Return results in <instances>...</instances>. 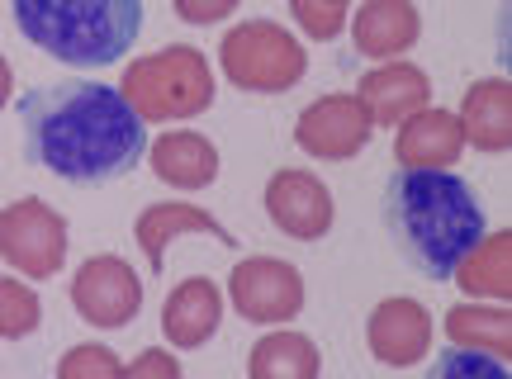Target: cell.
Here are the masks:
<instances>
[{
  "label": "cell",
  "instance_id": "cell-1",
  "mask_svg": "<svg viewBox=\"0 0 512 379\" xmlns=\"http://www.w3.org/2000/svg\"><path fill=\"white\" fill-rule=\"evenodd\" d=\"M19 124L29 162L72 185L128 176L147 152V119L105 81L34 86L19 100Z\"/></svg>",
  "mask_w": 512,
  "mask_h": 379
},
{
  "label": "cell",
  "instance_id": "cell-2",
  "mask_svg": "<svg viewBox=\"0 0 512 379\" xmlns=\"http://www.w3.org/2000/svg\"><path fill=\"white\" fill-rule=\"evenodd\" d=\"M384 218L399 252L427 280H451L460 256L489 233L475 190L451 176V166H399L384 185Z\"/></svg>",
  "mask_w": 512,
  "mask_h": 379
},
{
  "label": "cell",
  "instance_id": "cell-3",
  "mask_svg": "<svg viewBox=\"0 0 512 379\" xmlns=\"http://www.w3.org/2000/svg\"><path fill=\"white\" fill-rule=\"evenodd\" d=\"M19 34L67 67H110L138 43L143 0H10Z\"/></svg>",
  "mask_w": 512,
  "mask_h": 379
},
{
  "label": "cell",
  "instance_id": "cell-4",
  "mask_svg": "<svg viewBox=\"0 0 512 379\" xmlns=\"http://www.w3.org/2000/svg\"><path fill=\"white\" fill-rule=\"evenodd\" d=\"M124 100L143 119H190L214 105V72L209 57L190 43H171L162 53H147L124 67Z\"/></svg>",
  "mask_w": 512,
  "mask_h": 379
},
{
  "label": "cell",
  "instance_id": "cell-5",
  "mask_svg": "<svg viewBox=\"0 0 512 379\" xmlns=\"http://www.w3.org/2000/svg\"><path fill=\"white\" fill-rule=\"evenodd\" d=\"M223 76L247 95H285L309 72L304 43L275 19H242L219 38Z\"/></svg>",
  "mask_w": 512,
  "mask_h": 379
},
{
  "label": "cell",
  "instance_id": "cell-6",
  "mask_svg": "<svg viewBox=\"0 0 512 379\" xmlns=\"http://www.w3.org/2000/svg\"><path fill=\"white\" fill-rule=\"evenodd\" d=\"M67 218L43 199H15L0 209V261L15 266L24 280H53L67 266Z\"/></svg>",
  "mask_w": 512,
  "mask_h": 379
},
{
  "label": "cell",
  "instance_id": "cell-7",
  "mask_svg": "<svg viewBox=\"0 0 512 379\" xmlns=\"http://www.w3.org/2000/svg\"><path fill=\"white\" fill-rule=\"evenodd\" d=\"M228 299L247 323L280 327L304 313V275L294 261H280V256H247L233 266Z\"/></svg>",
  "mask_w": 512,
  "mask_h": 379
},
{
  "label": "cell",
  "instance_id": "cell-8",
  "mask_svg": "<svg viewBox=\"0 0 512 379\" xmlns=\"http://www.w3.org/2000/svg\"><path fill=\"white\" fill-rule=\"evenodd\" d=\"M72 308L86 327H100V332H114V327H128L143 308V280L128 266L124 256H86L81 271L72 275Z\"/></svg>",
  "mask_w": 512,
  "mask_h": 379
},
{
  "label": "cell",
  "instance_id": "cell-9",
  "mask_svg": "<svg viewBox=\"0 0 512 379\" xmlns=\"http://www.w3.org/2000/svg\"><path fill=\"white\" fill-rule=\"evenodd\" d=\"M370 133H375V119L361 105V95L351 91L318 95L294 119V143L304 147L309 157H318V162H347L356 152H366Z\"/></svg>",
  "mask_w": 512,
  "mask_h": 379
},
{
  "label": "cell",
  "instance_id": "cell-10",
  "mask_svg": "<svg viewBox=\"0 0 512 379\" xmlns=\"http://www.w3.org/2000/svg\"><path fill=\"white\" fill-rule=\"evenodd\" d=\"M266 214L285 237L294 242H323L332 233V218H337V204H332V190L313 171L304 166H280L271 181H266Z\"/></svg>",
  "mask_w": 512,
  "mask_h": 379
},
{
  "label": "cell",
  "instance_id": "cell-11",
  "mask_svg": "<svg viewBox=\"0 0 512 379\" xmlns=\"http://www.w3.org/2000/svg\"><path fill=\"white\" fill-rule=\"evenodd\" d=\"M366 342L370 356L389 370H408V365L427 361L432 351V313L418 304V299H380L375 313L366 318Z\"/></svg>",
  "mask_w": 512,
  "mask_h": 379
},
{
  "label": "cell",
  "instance_id": "cell-12",
  "mask_svg": "<svg viewBox=\"0 0 512 379\" xmlns=\"http://www.w3.org/2000/svg\"><path fill=\"white\" fill-rule=\"evenodd\" d=\"M422 15L413 0H366L351 19V43L370 62H399L418 48Z\"/></svg>",
  "mask_w": 512,
  "mask_h": 379
},
{
  "label": "cell",
  "instance_id": "cell-13",
  "mask_svg": "<svg viewBox=\"0 0 512 379\" xmlns=\"http://www.w3.org/2000/svg\"><path fill=\"white\" fill-rule=\"evenodd\" d=\"M185 233H209L214 242H223V247H238V237L228 233L219 218L209 214V209H200V204H185V199L147 204L143 214H138V223H133V237H138L147 266H152L157 275H162V266H166V247Z\"/></svg>",
  "mask_w": 512,
  "mask_h": 379
},
{
  "label": "cell",
  "instance_id": "cell-14",
  "mask_svg": "<svg viewBox=\"0 0 512 379\" xmlns=\"http://www.w3.org/2000/svg\"><path fill=\"white\" fill-rule=\"evenodd\" d=\"M361 105L370 109L375 128H389V124H403L408 114H418L422 105H432V76L413 67V62H380L361 76Z\"/></svg>",
  "mask_w": 512,
  "mask_h": 379
},
{
  "label": "cell",
  "instance_id": "cell-15",
  "mask_svg": "<svg viewBox=\"0 0 512 379\" xmlns=\"http://www.w3.org/2000/svg\"><path fill=\"white\" fill-rule=\"evenodd\" d=\"M223 323V289L209 275H190L166 294L162 308V332L171 346L181 351H200Z\"/></svg>",
  "mask_w": 512,
  "mask_h": 379
},
{
  "label": "cell",
  "instance_id": "cell-16",
  "mask_svg": "<svg viewBox=\"0 0 512 379\" xmlns=\"http://www.w3.org/2000/svg\"><path fill=\"white\" fill-rule=\"evenodd\" d=\"M456 124H460V138L475 147V152H489V157L508 152L512 147V81L508 76L475 81L456 109Z\"/></svg>",
  "mask_w": 512,
  "mask_h": 379
},
{
  "label": "cell",
  "instance_id": "cell-17",
  "mask_svg": "<svg viewBox=\"0 0 512 379\" xmlns=\"http://www.w3.org/2000/svg\"><path fill=\"white\" fill-rule=\"evenodd\" d=\"M147 162L157 171V181L176 185V190H204V185L219 181V147L204 133H190V128L162 133L147 147Z\"/></svg>",
  "mask_w": 512,
  "mask_h": 379
},
{
  "label": "cell",
  "instance_id": "cell-18",
  "mask_svg": "<svg viewBox=\"0 0 512 379\" xmlns=\"http://www.w3.org/2000/svg\"><path fill=\"white\" fill-rule=\"evenodd\" d=\"M460 152H465V138H460L456 109L422 105L418 114L403 119L399 138H394L399 166H451L460 162Z\"/></svg>",
  "mask_w": 512,
  "mask_h": 379
},
{
  "label": "cell",
  "instance_id": "cell-19",
  "mask_svg": "<svg viewBox=\"0 0 512 379\" xmlns=\"http://www.w3.org/2000/svg\"><path fill=\"white\" fill-rule=\"evenodd\" d=\"M470 299H503L508 304L512 294V233H484L470 247V252L460 256L456 275H451Z\"/></svg>",
  "mask_w": 512,
  "mask_h": 379
},
{
  "label": "cell",
  "instance_id": "cell-20",
  "mask_svg": "<svg viewBox=\"0 0 512 379\" xmlns=\"http://www.w3.org/2000/svg\"><path fill=\"white\" fill-rule=\"evenodd\" d=\"M323 356L304 332H266L247 356V375L252 379H318Z\"/></svg>",
  "mask_w": 512,
  "mask_h": 379
},
{
  "label": "cell",
  "instance_id": "cell-21",
  "mask_svg": "<svg viewBox=\"0 0 512 379\" xmlns=\"http://www.w3.org/2000/svg\"><path fill=\"white\" fill-rule=\"evenodd\" d=\"M446 337L451 346H479L498 361L512 356V318L508 304H456L446 313Z\"/></svg>",
  "mask_w": 512,
  "mask_h": 379
},
{
  "label": "cell",
  "instance_id": "cell-22",
  "mask_svg": "<svg viewBox=\"0 0 512 379\" xmlns=\"http://www.w3.org/2000/svg\"><path fill=\"white\" fill-rule=\"evenodd\" d=\"M43 323V304L38 294L15 275H0V337H29Z\"/></svg>",
  "mask_w": 512,
  "mask_h": 379
},
{
  "label": "cell",
  "instance_id": "cell-23",
  "mask_svg": "<svg viewBox=\"0 0 512 379\" xmlns=\"http://www.w3.org/2000/svg\"><path fill=\"white\" fill-rule=\"evenodd\" d=\"M290 15L313 43H328L347 24V5L342 0H290Z\"/></svg>",
  "mask_w": 512,
  "mask_h": 379
},
{
  "label": "cell",
  "instance_id": "cell-24",
  "mask_svg": "<svg viewBox=\"0 0 512 379\" xmlns=\"http://www.w3.org/2000/svg\"><path fill=\"white\" fill-rule=\"evenodd\" d=\"M57 375L62 379H119L124 375V361L114 356L110 346H76V351H67L62 361H57Z\"/></svg>",
  "mask_w": 512,
  "mask_h": 379
},
{
  "label": "cell",
  "instance_id": "cell-25",
  "mask_svg": "<svg viewBox=\"0 0 512 379\" xmlns=\"http://www.w3.org/2000/svg\"><path fill=\"white\" fill-rule=\"evenodd\" d=\"M498 375V370H508V361H498V356H489V351H479V346H451V356H441L437 361V375Z\"/></svg>",
  "mask_w": 512,
  "mask_h": 379
},
{
  "label": "cell",
  "instance_id": "cell-26",
  "mask_svg": "<svg viewBox=\"0 0 512 379\" xmlns=\"http://www.w3.org/2000/svg\"><path fill=\"white\" fill-rule=\"evenodd\" d=\"M124 375L128 379H181V361L171 356V351H143L138 361H128L124 365Z\"/></svg>",
  "mask_w": 512,
  "mask_h": 379
},
{
  "label": "cell",
  "instance_id": "cell-27",
  "mask_svg": "<svg viewBox=\"0 0 512 379\" xmlns=\"http://www.w3.org/2000/svg\"><path fill=\"white\" fill-rule=\"evenodd\" d=\"M171 5H176V15H181L185 24H200L204 29V24H223L242 0H171Z\"/></svg>",
  "mask_w": 512,
  "mask_h": 379
},
{
  "label": "cell",
  "instance_id": "cell-28",
  "mask_svg": "<svg viewBox=\"0 0 512 379\" xmlns=\"http://www.w3.org/2000/svg\"><path fill=\"white\" fill-rule=\"evenodd\" d=\"M5 100H10V62L0 53V109H5Z\"/></svg>",
  "mask_w": 512,
  "mask_h": 379
},
{
  "label": "cell",
  "instance_id": "cell-29",
  "mask_svg": "<svg viewBox=\"0 0 512 379\" xmlns=\"http://www.w3.org/2000/svg\"><path fill=\"white\" fill-rule=\"evenodd\" d=\"M342 5H347V0H342Z\"/></svg>",
  "mask_w": 512,
  "mask_h": 379
}]
</instances>
